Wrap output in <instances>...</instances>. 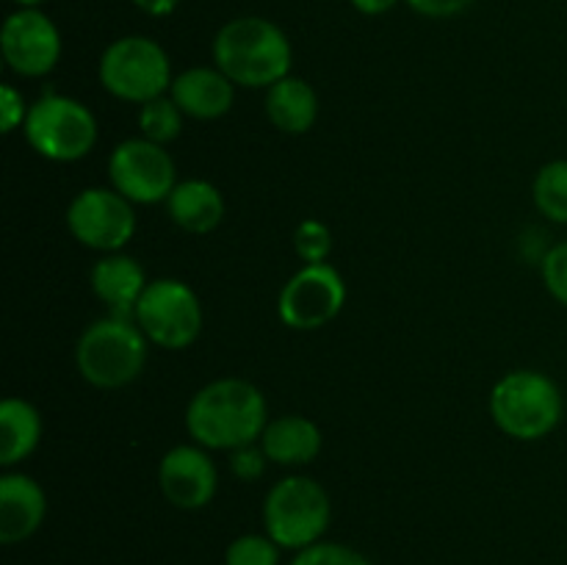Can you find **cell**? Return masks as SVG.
Instances as JSON below:
<instances>
[{
	"mask_svg": "<svg viewBox=\"0 0 567 565\" xmlns=\"http://www.w3.org/2000/svg\"><path fill=\"white\" fill-rule=\"evenodd\" d=\"M100 83L127 103H150L172 89V64L155 39L122 37L100 55Z\"/></svg>",
	"mask_w": 567,
	"mask_h": 565,
	"instance_id": "cell-6",
	"label": "cell"
},
{
	"mask_svg": "<svg viewBox=\"0 0 567 565\" xmlns=\"http://www.w3.org/2000/svg\"><path fill=\"white\" fill-rule=\"evenodd\" d=\"M236 83L221 70L210 66H192L172 81V100L177 109L194 120H219L233 109L236 100Z\"/></svg>",
	"mask_w": 567,
	"mask_h": 565,
	"instance_id": "cell-15",
	"label": "cell"
},
{
	"mask_svg": "<svg viewBox=\"0 0 567 565\" xmlns=\"http://www.w3.org/2000/svg\"><path fill=\"white\" fill-rule=\"evenodd\" d=\"M291 42L264 17H236L214 39L216 70L236 86L269 89L291 72Z\"/></svg>",
	"mask_w": 567,
	"mask_h": 565,
	"instance_id": "cell-2",
	"label": "cell"
},
{
	"mask_svg": "<svg viewBox=\"0 0 567 565\" xmlns=\"http://www.w3.org/2000/svg\"><path fill=\"white\" fill-rule=\"evenodd\" d=\"M147 288L142 264L131 255L109 253L92 269V291L100 302H105L114 316H133L138 299Z\"/></svg>",
	"mask_w": 567,
	"mask_h": 565,
	"instance_id": "cell-16",
	"label": "cell"
},
{
	"mask_svg": "<svg viewBox=\"0 0 567 565\" xmlns=\"http://www.w3.org/2000/svg\"><path fill=\"white\" fill-rule=\"evenodd\" d=\"M48 515V496L28 474L0 476V543L14 546L37 535Z\"/></svg>",
	"mask_w": 567,
	"mask_h": 565,
	"instance_id": "cell-14",
	"label": "cell"
},
{
	"mask_svg": "<svg viewBox=\"0 0 567 565\" xmlns=\"http://www.w3.org/2000/svg\"><path fill=\"white\" fill-rule=\"evenodd\" d=\"M410 9L424 17H454L468 9L474 0H408Z\"/></svg>",
	"mask_w": 567,
	"mask_h": 565,
	"instance_id": "cell-29",
	"label": "cell"
},
{
	"mask_svg": "<svg viewBox=\"0 0 567 565\" xmlns=\"http://www.w3.org/2000/svg\"><path fill=\"white\" fill-rule=\"evenodd\" d=\"M225 565H280V546L269 535H238L227 546Z\"/></svg>",
	"mask_w": 567,
	"mask_h": 565,
	"instance_id": "cell-23",
	"label": "cell"
},
{
	"mask_svg": "<svg viewBox=\"0 0 567 565\" xmlns=\"http://www.w3.org/2000/svg\"><path fill=\"white\" fill-rule=\"evenodd\" d=\"M347 302V286L330 264H305L282 286L277 299L280 321L291 330H319L341 314Z\"/></svg>",
	"mask_w": 567,
	"mask_h": 565,
	"instance_id": "cell-11",
	"label": "cell"
},
{
	"mask_svg": "<svg viewBox=\"0 0 567 565\" xmlns=\"http://www.w3.org/2000/svg\"><path fill=\"white\" fill-rule=\"evenodd\" d=\"M25 116H28L25 97H22L14 86L6 83V86L0 89V120H3V133H11L20 125H25Z\"/></svg>",
	"mask_w": 567,
	"mask_h": 565,
	"instance_id": "cell-28",
	"label": "cell"
},
{
	"mask_svg": "<svg viewBox=\"0 0 567 565\" xmlns=\"http://www.w3.org/2000/svg\"><path fill=\"white\" fill-rule=\"evenodd\" d=\"M532 197H535L537 210L546 219L567 225V161H548L535 177L532 186Z\"/></svg>",
	"mask_w": 567,
	"mask_h": 565,
	"instance_id": "cell-21",
	"label": "cell"
},
{
	"mask_svg": "<svg viewBox=\"0 0 567 565\" xmlns=\"http://www.w3.org/2000/svg\"><path fill=\"white\" fill-rule=\"evenodd\" d=\"M332 521V504L324 487L310 476H286L264 502L266 535L280 548L302 552L324 537Z\"/></svg>",
	"mask_w": 567,
	"mask_h": 565,
	"instance_id": "cell-5",
	"label": "cell"
},
{
	"mask_svg": "<svg viewBox=\"0 0 567 565\" xmlns=\"http://www.w3.org/2000/svg\"><path fill=\"white\" fill-rule=\"evenodd\" d=\"M133 3H136L138 9L150 17H166L177 9V3H181V0H133Z\"/></svg>",
	"mask_w": 567,
	"mask_h": 565,
	"instance_id": "cell-30",
	"label": "cell"
},
{
	"mask_svg": "<svg viewBox=\"0 0 567 565\" xmlns=\"http://www.w3.org/2000/svg\"><path fill=\"white\" fill-rule=\"evenodd\" d=\"M293 249L305 264H327L332 253V230L321 219L299 222L293 230Z\"/></svg>",
	"mask_w": 567,
	"mask_h": 565,
	"instance_id": "cell-24",
	"label": "cell"
},
{
	"mask_svg": "<svg viewBox=\"0 0 567 565\" xmlns=\"http://www.w3.org/2000/svg\"><path fill=\"white\" fill-rule=\"evenodd\" d=\"M396 3L399 0H352L354 9L363 11V14H385V11H391Z\"/></svg>",
	"mask_w": 567,
	"mask_h": 565,
	"instance_id": "cell-31",
	"label": "cell"
},
{
	"mask_svg": "<svg viewBox=\"0 0 567 565\" xmlns=\"http://www.w3.org/2000/svg\"><path fill=\"white\" fill-rule=\"evenodd\" d=\"M563 393L543 371L520 369L502 377L491 393V415L504 435L515 441H540L563 421Z\"/></svg>",
	"mask_w": 567,
	"mask_h": 565,
	"instance_id": "cell-4",
	"label": "cell"
},
{
	"mask_svg": "<svg viewBox=\"0 0 567 565\" xmlns=\"http://www.w3.org/2000/svg\"><path fill=\"white\" fill-rule=\"evenodd\" d=\"M111 188L131 199L133 205L166 203L177 186V170L164 144L150 138H127L116 144L109 158Z\"/></svg>",
	"mask_w": 567,
	"mask_h": 565,
	"instance_id": "cell-9",
	"label": "cell"
},
{
	"mask_svg": "<svg viewBox=\"0 0 567 565\" xmlns=\"http://www.w3.org/2000/svg\"><path fill=\"white\" fill-rule=\"evenodd\" d=\"M543 282L548 294L567 308V242L548 249L543 258Z\"/></svg>",
	"mask_w": 567,
	"mask_h": 565,
	"instance_id": "cell-26",
	"label": "cell"
},
{
	"mask_svg": "<svg viewBox=\"0 0 567 565\" xmlns=\"http://www.w3.org/2000/svg\"><path fill=\"white\" fill-rule=\"evenodd\" d=\"M17 6H22V9H37L39 3H42V0H14Z\"/></svg>",
	"mask_w": 567,
	"mask_h": 565,
	"instance_id": "cell-32",
	"label": "cell"
},
{
	"mask_svg": "<svg viewBox=\"0 0 567 565\" xmlns=\"http://www.w3.org/2000/svg\"><path fill=\"white\" fill-rule=\"evenodd\" d=\"M266 116L282 133H308L319 116V97L302 78L286 75L266 92Z\"/></svg>",
	"mask_w": 567,
	"mask_h": 565,
	"instance_id": "cell-19",
	"label": "cell"
},
{
	"mask_svg": "<svg viewBox=\"0 0 567 565\" xmlns=\"http://www.w3.org/2000/svg\"><path fill=\"white\" fill-rule=\"evenodd\" d=\"M72 236L97 253H116L136 233V210L116 188H83L66 208Z\"/></svg>",
	"mask_w": 567,
	"mask_h": 565,
	"instance_id": "cell-10",
	"label": "cell"
},
{
	"mask_svg": "<svg viewBox=\"0 0 567 565\" xmlns=\"http://www.w3.org/2000/svg\"><path fill=\"white\" fill-rule=\"evenodd\" d=\"M260 449L277 465H308L321 452V430L305 415H280L266 424Z\"/></svg>",
	"mask_w": 567,
	"mask_h": 565,
	"instance_id": "cell-18",
	"label": "cell"
},
{
	"mask_svg": "<svg viewBox=\"0 0 567 565\" xmlns=\"http://www.w3.org/2000/svg\"><path fill=\"white\" fill-rule=\"evenodd\" d=\"M291 565H371L365 554H360L358 548L343 546V543H313V546L297 552V557L291 559Z\"/></svg>",
	"mask_w": 567,
	"mask_h": 565,
	"instance_id": "cell-25",
	"label": "cell"
},
{
	"mask_svg": "<svg viewBox=\"0 0 567 565\" xmlns=\"http://www.w3.org/2000/svg\"><path fill=\"white\" fill-rule=\"evenodd\" d=\"M25 138L39 155L59 164L81 161L97 142V120L83 103L61 94H44L28 109Z\"/></svg>",
	"mask_w": 567,
	"mask_h": 565,
	"instance_id": "cell-7",
	"label": "cell"
},
{
	"mask_svg": "<svg viewBox=\"0 0 567 565\" xmlns=\"http://www.w3.org/2000/svg\"><path fill=\"white\" fill-rule=\"evenodd\" d=\"M133 319L155 347L186 349L203 332V305L192 286L175 277H161L147 282Z\"/></svg>",
	"mask_w": 567,
	"mask_h": 565,
	"instance_id": "cell-8",
	"label": "cell"
},
{
	"mask_svg": "<svg viewBox=\"0 0 567 565\" xmlns=\"http://www.w3.org/2000/svg\"><path fill=\"white\" fill-rule=\"evenodd\" d=\"M266 399L252 382L225 377L199 388L186 408V430L203 449L236 452L252 446L266 430Z\"/></svg>",
	"mask_w": 567,
	"mask_h": 565,
	"instance_id": "cell-1",
	"label": "cell"
},
{
	"mask_svg": "<svg viewBox=\"0 0 567 565\" xmlns=\"http://www.w3.org/2000/svg\"><path fill=\"white\" fill-rule=\"evenodd\" d=\"M42 438V415L25 399L9 397L0 404V465L25 460Z\"/></svg>",
	"mask_w": 567,
	"mask_h": 565,
	"instance_id": "cell-20",
	"label": "cell"
},
{
	"mask_svg": "<svg viewBox=\"0 0 567 565\" xmlns=\"http://www.w3.org/2000/svg\"><path fill=\"white\" fill-rule=\"evenodd\" d=\"M75 363L94 388H122L142 374L147 363V336L131 316H105L78 338Z\"/></svg>",
	"mask_w": 567,
	"mask_h": 565,
	"instance_id": "cell-3",
	"label": "cell"
},
{
	"mask_svg": "<svg viewBox=\"0 0 567 565\" xmlns=\"http://www.w3.org/2000/svg\"><path fill=\"white\" fill-rule=\"evenodd\" d=\"M266 460L269 458H266L264 449L255 446L252 443V446H241L230 454V469L238 480L255 482V480H260V474H264Z\"/></svg>",
	"mask_w": 567,
	"mask_h": 565,
	"instance_id": "cell-27",
	"label": "cell"
},
{
	"mask_svg": "<svg viewBox=\"0 0 567 565\" xmlns=\"http://www.w3.org/2000/svg\"><path fill=\"white\" fill-rule=\"evenodd\" d=\"M166 208H169L172 222L181 230L194 233V236L214 233L225 219V197H221V192L214 183L197 181V177L177 183L175 192L166 199Z\"/></svg>",
	"mask_w": 567,
	"mask_h": 565,
	"instance_id": "cell-17",
	"label": "cell"
},
{
	"mask_svg": "<svg viewBox=\"0 0 567 565\" xmlns=\"http://www.w3.org/2000/svg\"><path fill=\"white\" fill-rule=\"evenodd\" d=\"M138 127H142V136L150 138V142L169 144L181 136L183 111L177 109L175 100L161 94V97L142 105V111H138Z\"/></svg>",
	"mask_w": 567,
	"mask_h": 565,
	"instance_id": "cell-22",
	"label": "cell"
},
{
	"mask_svg": "<svg viewBox=\"0 0 567 565\" xmlns=\"http://www.w3.org/2000/svg\"><path fill=\"white\" fill-rule=\"evenodd\" d=\"M158 485L177 510H203L219 487L214 460L203 446H175L161 458Z\"/></svg>",
	"mask_w": 567,
	"mask_h": 565,
	"instance_id": "cell-13",
	"label": "cell"
},
{
	"mask_svg": "<svg viewBox=\"0 0 567 565\" xmlns=\"http://www.w3.org/2000/svg\"><path fill=\"white\" fill-rule=\"evenodd\" d=\"M0 50L17 75L42 78L61 59L59 28L39 9H20L3 22Z\"/></svg>",
	"mask_w": 567,
	"mask_h": 565,
	"instance_id": "cell-12",
	"label": "cell"
}]
</instances>
